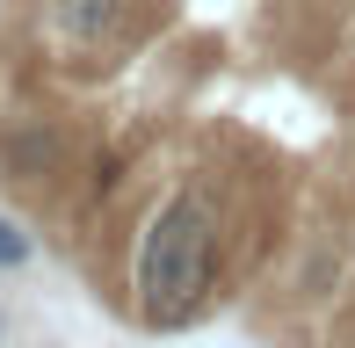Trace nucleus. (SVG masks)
<instances>
[{
  "instance_id": "39448f33",
  "label": "nucleus",
  "mask_w": 355,
  "mask_h": 348,
  "mask_svg": "<svg viewBox=\"0 0 355 348\" xmlns=\"http://www.w3.org/2000/svg\"><path fill=\"white\" fill-rule=\"evenodd\" d=\"M29 261H37V240L22 232V218L0 211V268H29Z\"/></svg>"
},
{
  "instance_id": "7ed1b4c3",
  "label": "nucleus",
  "mask_w": 355,
  "mask_h": 348,
  "mask_svg": "<svg viewBox=\"0 0 355 348\" xmlns=\"http://www.w3.org/2000/svg\"><path fill=\"white\" fill-rule=\"evenodd\" d=\"M116 22H123V0H58V29L73 44H102Z\"/></svg>"
},
{
  "instance_id": "f03ea898",
  "label": "nucleus",
  "mask_w": 355,
  "mask_h": 348,
  "mask_svg": "<svg viewBox=\"0 0 355 348\" xmlns=\"http://www.w3.org/2000/svg\"><path fill=\"white\" fill-rule=\"evenodd\" d=\"M0 160H8V174H22V182H51L58 160H66V138L51 123H15L0 138Z\"/></svg>"
},
{
  "instance_id": "423d86ee",
  "label": "nucleus",
  "mask_w": 355,
  "mask_h": 348,
  "mask_svg": "<svg viewBox=\"0 0 355 348\" xmlns=\"http://www.w3.org/2000/svg\"><path fill=\"white\" fill-rule=\"evenodd\" d=\"M0 334H8V312H0Z\"/></svg>"
},
{
  "instance_id": "20e7f679",
  "label": "nucleus",
  "mask_w": 355,
  "mask_h": 348,
  "mask_svg": "<svg viewBox=\"0 0 355 348\" xmlns=\"http://www.w3.org/2000/svg\"><path fill=\"white\" fill-rule=\"evenodd\" d=\"M334 283H341V247L312 240L304 247V268H297V297H334Z\"/></svg>"
},
{
  "instance_id": "f257e3e1",
  "label": "nucleus",
  "mask_w": 355,
  "mask_h": 348,
  "mask_svg": "<svg viewBox=\"0 0 355 348\" xmlns=\"http://www.w3.org/2000/svg\"><path fill=\"white\" fill-rule=\"evenodd\" d=\"M131 283H138L153 320H182L211 290V211H203V196H174V203L153 211V225L138 240Z\"/></svg>"
}]
</instances>
